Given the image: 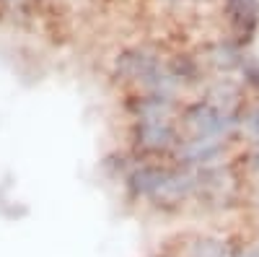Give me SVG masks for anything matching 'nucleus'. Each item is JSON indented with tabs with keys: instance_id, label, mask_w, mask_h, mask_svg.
I'll return each instance as SVG.
<instances>
[{
	"instance_id": "nucleus-4",
	"label": "nucleus",
	"mask_w": 259,
	"mask_h": 257,
	"mask_svg": "<svg viewBox=\"0 0 259 257\" xmlns=\"http://www.w3.org/2000/svg\"><path fill=\"white\" fill-rule=\"evenodd\" d=\"M226 11L239 34V42H249L259 26V0H226Z\"/></svg>"
},
{
	"instance_id": "nucleus-1",
	"label": "nucleus",
	"mask_w": 259,
	"mask_h": 257,
	"mask_svg": "<svg viewBox=\"0 0 259 257\" xmlns=\"http://www.w3.org/2000/svg\"><path fill=\"white\" fill-rule=\"evenodd\" d=\"M135 140L143 151H166L177 143L174 125V101L163 94H150L138 104Z\"/></svg>"
},
{
	"instance_id": "nucleus-6",
	"label": "nucleus",
	"mask_w": 259,
	"mask_h": 257,
	"mask_svg": "<svg viewBox=\"0 0 259 257\" xmlns=\"http://www.w3.org/2000/svg\"><path fill=\"white\" fill-rule=\"evenodd\" d=\"M244 57L246 55H241L239 45H233V42H215V45H210L207 52H205V60L221 73H231L236 68H241Z\"/></svg>"
},
{
	"instance_id": "nucleus-9",
	"label": "nucleus",
	"mask_w": 259,
	"mask_h": 257,
	"mask_svg": "<svg viewBox=\"0 0 259 257\" xmlns=\"http://www.w3.org/2000/svg\"><path fill=\"white\" fill-rule=\"evenodd\" d=\"M244 125H246V130H249L251 140H254V143H259V109L249 112V115L244 117Z\"/></svg>"
},
{
	"instance_id": "nucleus-2",
	"label": "nucleus",
	"mask_w": 259,
	"mask_h": 257,
	"mask_svg": "<svg viewBox=\"0 0 259 257\" xmlns=\"http://www.w3.org/2000/svg\"><path fill=\"white\" fill-rule=\"evenodd\" d=\"M184 127L189 138H226L239 120L223 115L218 106H212L210 101H197L184 109Z\"/></svg>"
},
{
	"instance_id": "nucleus-7",
	"label": "nucleus",
	"mask_w": 259,
	"mask_h": 257,
	"mask_svg": "<svg viewBox=\"0 0 259 257\" xmlns=\"http://www.w3.org/2000/svg\"><path fill=\"white\" fill-rule=\"evenodd\" d=\"M187 257H233L228 244L223 239H215V237H197L189 249H187Z\"/></svg>"
},
{
	"instance_id": "nucleus-5",
	"label": "nucleus",
	"mask_w": 259,
	"mask_h": 257,
	"mask_svg": "<svg viewBox=\"0 0 259 257\" xmlns=\"http://www.w3.org/2000/svg\"><path fill=\"white\" fill-rule=\"evenodd\" d=\"M221 151H223V138H189L179 151V159L189 166H194V164L202 166V164L212 161Z\"/></svg>"
},
{
	"instance_id": "nucleus-10",
	"label": "nucleus",
	"mask_w": 259,
	"mask_h": 257,
	"mask_svg": "<svg viewBox=\"0 0 259 257\" xmlns=\"http://www.w3.org/2000/svg\"><path fill=\"white\" fill-rule=\"evenodd\" d=\"M239 257H259V247H256V249H246V252H241Z\"/></svg>"
},
{
	"instance_id": "nucleus-11",
	"label": "nucleus",
	"mask_w": 259,
	"mask_h": 257,
	"mask_svg": "<svg viewBox=\"0 0 259 257\" xmlns=\"http://www.w3.org/2000/svg\"><path fill=\"white\" fill-rule=\"evenodd\" d=\"M256 203H259V192H256Z\"/></svg>"
},
{
	"instance_id": "nucleus-8",
	"label": "nucleus",
	"mask_w": 259,
	"mask_h": 257,
	"mask_svg": "<svg viewBox=\"0 0 259 257\" xmlns=\"http://www.w3.org/2000/svg\"><path fill=\"white\" fill-rule=\"evenodd\" d=\"M241 73H244V81L246 83H251V86H259V62L254 60V57H244V62H241Z\"/></svg>"
},
{
	"instance_id": "nucleus-3",
	"label": "nucleus",
	"mask_w": 259,
	"mask_h": 257,
	"mask_svg": "<svg viewBox=\"0 0 259 257\" xmlns=\"http://www.w3.org/2000/svg\"><path fill=\"white\" fill-rule=\"evenodd\" d=\"M236 190H239V182L228 166H202L200 171H194V192L205 205H228L236 198Z\"/></svg>"
}]
</instances>
